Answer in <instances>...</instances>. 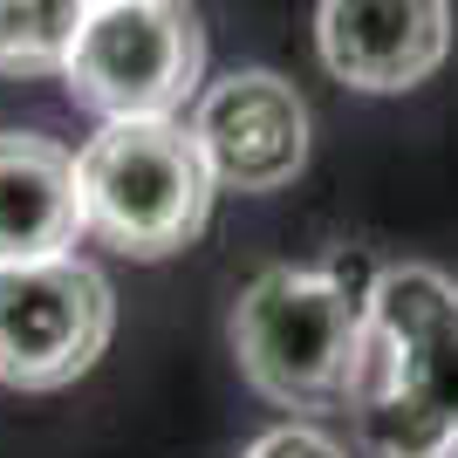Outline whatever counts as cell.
I'll return each instance as SVG.
<instances>
[{"mask_svg": "<svg viewBox=\"0 0 458 458\" xmlns=\"http://www.w3.org/2000/svg\"><path fill=\"white\" fill-rule=\"evenodd\" d=\"M349 411L383 458H458V281L390 267L369 287Z\"/></svg>", "mask_w": 458, "mask_h": 458, "instance_id": "1", "label": "cell"}, {"mask_svg": "<svg viewBox=\"0 0 458 458\" xmlns=\"http://www.w3.org/2000/svg\"><path fill=\"white\" fill-rule=\"evenodd\" d=\"M82 226L131 260H165L199 240L212 212V172L199 137L172 116H116L76 151Z\"/></svg>", "mask_w": 458, "mask_h": 458, "instance_id": "2", "label": "cell"}, {"mask_svg": "<svg viewBox=\"0 0 458 458\" xmlns=\"http://www.w3.org/2000/svg\"><path fill=\"white\" fill-rule=\"evenodd\" d=\"M363 315L335 274L267 267L233 308L240 377L281 411H343L363 363Z\"/></svg>", "mask_w": 458, "mask_h": 458, "instance_id": "3", "label": "cell"}, {"mask_svg": "<svg viewBox=\"0 0 458 458\" xmlns=\"http://www.w3.org/2000/svg\"><path fill=\"white\" fill-rule=\"evenodd\" d=\"M206 69V28L185 0H110L89 7L69 55V96L116 116H172Z\"/></svg>", "mask_w": 458, "mask_h": 458, "instance_id": "4", "label": "cell"}, {"mask_svg": "<svg viewBox=\"0 0 458 458\" xmlns=\"http://www.w3.org/2000/svg\"><path fill=\"white\" fill-rule=\"evenodd\" d=\"M116 322L110 281L62 253L35 267H0V383L14 390H62L103 356Z\"/></svg>", "mask_w": 458, "mask_h": 458, "instance_id": "5", "label": "cell"}, {"mask_svg": "<svg viewBox=\"0 0 458 458\" xmlns=\"http://www.w3.org/2000/svg\"><path fill=\"white\" fill-rule=\"evenodd\" d=\"M191 137L206 151L212 185L226 191H281L308 165V103L274 69H240L199 96Z\"/></svg>", "mask_w": 458, "mask_h": 458, "instance_id": "6", "label": "cell"}, {"mask_svg": "<svg viewBox=\"0 0 458 458\" xmlns=\"http://www.w3.org/2000/svg\"><path fill=\"white\" fill-rule=\"evenodd\" d=\"M315 48H322L328 76L349 89H418L452 55V0H322Z\"/></svg>", "mask_w": 458, "mask_h": 458, "instance_id": "7", "label": "cell"}, {"mask_svg": "<svg viewBox=\"0 0 458 458\" xmlns=\"http://www.w3.org/2000/svg\"><path fill=\"white\" fill-rule=\"evenodd\" d=\"M82 226L76 157L28 131H0V267L62 260Z\"/></svg>", "mask_w": 458, "mask_h": 458, "instance_id": "8", "label": "cell"}, {"mask_svg": "<svg viewBox=\"0 0 458 458\" xmlns=\"http://www.w3.org/2000/svg\"><path fill=\"white\" fill-rule=\"evenodd\" d=\"M89 0H0V76H55L76 55Z\"/></svg>", "mask_w": 458, "mask_h": 458, "instance_id": "9", "label": "cell"}, {"mask_svg": "<svg viewBox=\"0 0 458 458\" xmlns=\"http://www.w3.org/2000/svg\"><path fill=\"white\" fill-rule=\"evenodd\" d=\"M247 458H349V452L335 438H322V431H308V424H281L267 438H253Z\"/></svg>", "mask_w": 458, "mask_h": 458, "instance_id": "10", "label": "cell"}, {"mask_svg": "<svg viewBox=\"0 0 458 458\" xmlns=\"http://www.w3.org/2000/svg\"><path fill=\"white\" fill-rule=\"evenodd\" d=\"M89 7H110V0H89Z\"/></svg>", "mask_w": 458, "mask_h": 458, "instance_id": "11", "label": "cell"}]
</instances>
